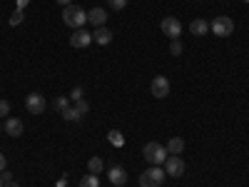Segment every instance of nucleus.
<instances>
[{
    "instance_id": "nucleus-7",
    "label": "nucleus",
    "mask_w": 249,
    "mask_h": 187,
    "mask_svg": "<svg viewBox=\"0 0 249 187\" xmlns=\"http://www.w3.org/2000/svg\"><path fill=\"white\" fill-rule=\"evenodd\" d=\"M25 108H28L30 115H43L45 112V97L40 95V93H30L25 97Z\"/></svg>"
},
{
    "instance_id": "nucleus-20",
    "label": "nucleus",
    "mask_w": 249,
    "mask_h": 187,
    "mask_svg": "<svg viewBox=\"0 0 249 187\" xmlns=\"http://www.w3.org/2000/svg\"><path fill=\"white\" fill-rule=\"evenodd\" d=\"M60 115H62V117H65V120H68V122H77V120H80V117H82V115H80V112H77V110H75V108H68V110H65V112H60Z\"/></svg>"
},
{
    "instance_id": "nucleus-1",
    "label": "nucleus",
    "mask_w": 249,
    "mask_h": 187,
    "mask_svg": "<svg viewBox=\"0 0 249 187\" xmlns=\"http://www.w3.org/2000/svg\"><path fill=\"white\" fill-rule=\"evenodd\" d=\"M62 20H65V25L72 28V30H80L82 25L88 23V13L77 8V5H68L65 10H62Z\"/></svg>"
},
{
    "instance_id": "nucleus-31",
    "label": "nucleus",
    "mask_w": 249,
    "mask_h": 187,
    "mask_svg": "<svg viewBox=\"0 0 249 187\" xmlns=\"http://www.w3.org/2000/svg\"><path fill=\"white\" fill-rule=\"evenodd\" d=\"M3 187H20V185H15V182H8V185H3Z\"/></svg>"
},
{
    "instance_id": "nucleus-6",
    "label": "nucleus",
    "mask_w": 249,
    "mask_h": 187,
    "mask_svg": "<svg viewBox=\"0 0 249 187\" xmlns=\"http://www.w3.org/2000/svg\"><path fill=\"white\" fill-rule=\"evenodd\" d=\"M164 172H167L170 177H182L184 175V160L179 155H170L167 160H164Z\"/></svg>"
},
{
    "instance_id": "nucleus-18",
    "label": "nucleus",
    "mask_w": 249,
    "mask_h": 187,
    "mask_svg": "<svg viewBox=\"0 0 249 187\" xmlns=\"http://www.w3.org/2000/svg\"><path fill=\"white\" fill-rule=\"evenodd\" d=\"M107 140L115 145V148H122V145H124V137H122L120 130H110V132H107Z\"/></svg>"
},
{
    "instance_id": "nucleus-23",
    "label": "nucleus",
    "mask_w": 249,
    "mask_h": 187,
    "mask_svg": "<svg viewBox=\"0 0 249 187\" xmlns=\"http://www.w3.org/2000/svg\"><path fill=\"white\" fill-rule=\"evenodd\" d=\"M23 20V8H15V13L10 15V25H18Z\"/></svg>"
},
{
    "instance_id": "nucleus-16",
    "label": "nucleus",
    "mask_w": 249,
    "mask_h": 187,
    "mask_svg": "<svg viewBox=\"0 0 249 187\" xmlns=\"http://www.w3.org/2000/svg\"><path fill=\"white\" fill-rule=\"evenodd\" d=\"M53 108H55L57 112H65V110L70 108V97H68V95H60V97H55V100H53Z\"/></svg>"
},
{
    "instance_id": "nucleus-5",
    "label": "nucleus",
    "mask_w": 249,
    "mask_h": 187,
    "mask_svg": "<svg viewBox=\"0 0 249 187\" xmlns=\"http://www.w3.org/2000/svg\"><path fill=\"white\" fill-rule=\"evenodd\" d=\"M160 28H162V33H164V35L172 37V40H177V37L182 35V23H179V20H177L175 15H167V18H164L162 23H160Z\"/></svg>"
},
{
    "instance_id": "nucleus-29",
    "label": "nucleus",
    "mask_w": 249,
    "mask_h": 187,
    "mask_svg": "<svg viewBox=\"0 0 249 187\" xmlns=\"http://www.w3.org/2000/svg\"><path fill=\"white\" fill-rule=\"evenodd\" d=\"M55 3H60L62 8H68V5H70V0H55Z\"/></svg>"
},
{
    "instance_id": "nucleus-30",
    "label": "nucleus",
    "mask_w": 249,
    "mask_h": 187,
    "mask_svg": "<svg viewBox=\"0 0 249 187\" xmlns=\"http://www.w3.org/2000/svg\"><path fill=\"white\" fill-rule=\"evenodd\" d=\"M23 5H28V0H18V8H23Z\"/></svg>"
},
{
    "instance_id": "nucleus-9",
    "label": "nucleus",
    "mask_w": 249,
    "mask_h": 187,
    "mask_svg": "<svg viewBox=\"0 0 249 187\" xmlns=\"http://www.w3.org/2000/svg\"><path fill=\"white\" fill-rule=\"evenodd\" d=\"M90 43H92V33H88V30H75L70 35V45L72 48H88Z\"/></svg>"
},
{
    "instance_id": "nucleus-4",
    "label": "nucleus",
    "mask_w": 249,
    "mask_h": 187,
    "mask_svg": "<svg viewBox=\"0 0 249 187\" xmlns=\"http://www.w3.org/2000/svg\"><path fill=\"white\" fill-rule=\"evenodd\" d=\"M210 30L219 37H230L234 33V23H232V18H227V15H217L210 23Z\"/></svg>"
},
{
    "instance_id": "nucleus-15",
    "label": "nucleus",
    "mask_w": 249,
    "mask_h": 187,
    "mask_svg": "<svg viewBox=\"0 0 249 187\" xmlns=\"http://www.w3.org/2000/svg\"><path fill=\"white\" fill-rule=\"evenodd\" d=\"M164 148H167V155H182L184 152V140L182 137H172Z\"/></svg>"
},
{
    "instance_id": "nucleus-12",
    "label": "nucleus",
    "mask_w": 249,
    "mask_h": 187,
    "mask_svg": "<svg viewBox=\"0 0 249 187\" xmlns=\"http://www.w3.org/2000/svg\"><path fill=\"white\" fill-rule=\"evenodd\" d=\"M92 43H97V45H110L112 43V33L102 25V28H97L95 33H92Z\"/></svg>"
},
{
    "instance_id": "nucleus-8",
    "label": "nucleus",
    "mask_w": 249,
    "mask_h": 187,
    "mask_svg": "<svg viewBox=\"0 0 249 187\" xmlns=\"http://www.w3.org/2000/svg\"><path fill=\"white\" fill-rule=\"evenodd\" d=\"M150 93H152V97H157V100L167 97V95H170V80L164 77V75H157V77L152 80V85H150Z\"/></svg>"
},
{
    "instance_id": "nucleus-10",
    "label": "nucleus",
    "mask_w": 249,
    "mask_h": 187,
    "mask_svg": "<svg viewBox=\"0 0 249 187\" xmlns=\"http://www.w3.org/2000/svg\"><path fill=\"white\" fill-rule=\"evenodd\" d=\"M107 180H110L115 187H122L124 182H127V172H124L120 165H112V168L107 170Z\"/></svg>"
},
{
    "instance_id": "nucleus-27",
    "label": "nucleus",
    "mask_w": 249,
    "mask_h": 187,
    "mask_svg": "<svg viewBox=\"0 0 249 187\" xmlns=\"http://www.w3.org/2000/svg\"><path fill=\"white\" fill-rule=\"evenodd\" d=\"M0 180H3V185H8V182H13V175L5 170V172H0Z\"/></svg>"
},
{
    "instance_id": "nucleus-22",
    "label": "nucleus",
    "mask_w": 249,
    "mask_h": 187,
    "mask_svg": "<svg viewBox=\"0 0 249 187\" xmlns=\"http://www.w3.org/2000/svg\"><path fill=\"white\" fill-rule=\"evenodd\" d=\"M75 110H77L80 115H88V110H90V105H88V102H85V100H77V102H75Z\"/></svg>"
},
{
    "instance_id": "nucleus-33",
    "label": "nucleus",
    "mask_w": 249,
    "mask_h": 187,
    "mask_svg": "<svg viewBox=\"0 0 249 187\" xmlns=\"http://www.w3.org/2000/svg\"><path fill=\"white\" fill-rule=\"evenodd\" d=\"M0 130H3V125H0Z\"/></svg>"
},
{
    "instance_id": "nucleus-11",
    "label": "nucleus",
    "mask_w": 249,
    "mask_h": 187,
    "mask_svg": "<svg viewBox=\"0 0 249 187\" xmlns=\"http://www.w3.org/2000/svg\"><path fill=\"white\" fill-rule=\"evenodd\" d=\"M23 120H18V117H8L5 120V135H10V137H20L23 135Z\"/></svg>"
},
{
    "instance_id": "nucleus-14",
    "label": "nucleus",
    "mask_w": 249,
    "mask_h": 187,
    "mask_svg": "<svg viewBox=\"0 0 249 187\" xmlns=\"http://www.w3.org/2000/svg\"><path fill=\"white\" fill-rule=\"evenodd\" d=\"M207 30H210V23H207L204 18H195L192 23H190V33L197 35V37H199V35H207Z\"/></svg>"
},
{
    "instance_id": "nucleus-25",
    "label": "nucleus",
    "mask_w": 249,
    "mask_h": 187,
    "mask_svg": "<svg viewBox=\"0 0 249 187\" xmlns=\"http://www.w3.org/2000/svg\"><path fill=\"white\" fill-rule=\"evenodd\" d=\"M10 112V102L8 100H0V117H5Z\"/></svg>"
},
{
    "instance_id": "nucleus-32",
    "label": "nucleus",
    "mask_w": 249,
    "mask_h": 187,
    "mask_svg": "<svg viewBox=\"0 0 249 187\" xmlns=\"http://www.w3.org/2000/svg\"><path fill=\"white\" fill-rule=\"evenodd\" d=\"M0 187H3V180H0Z\"/></svg>"
},
{
    "instance_id": "nucleus-19",
    "label": "nucleus",
    "mask_w": 249,
    "mask_h": 187,
    "mask_svg": "<svg viewBox=\"0 0 249 187\" xmlns=\"http://www.w3.org/2000/svg\"><path fill=\"white\" fill-rule=\"evenodd\" d=\"M80 187H100V177L97 175H85L80 180Z\"/></svg>"
},
{
    "instance_id": "nucleus-17",
    "label": "nucleus",
    "mask_w": 249,
    "mask_h": 187,
    "mask_svg": "<svg viewBox=\"0 0 249 187\" xmlns=\"http://www.w3.org/2000/svg\"><path fill=\"white\" fill-rule=\"evenodd\" d=\"M88 170H90V175H100L102 170H105V165H102V160H100V157H90Z\"/></svg>"
},
{
    "instance_id": "nucleus-26",
    "label": "nucleus",
    "mask_w": 249,
    "mask_h": 187,
    "mask_svg": "<svg viewBox=\"0 0 249 187\" xmlns=\"http://www.w3.org/2000/svg\"><path fill=\"white\" fill-rule=\"evenodd\" d=\"M70 100H85V97H82V88H72V93H70Z\"/></svg>"
},
{
    "instance_id": "nucleus-3",
    "label": "nucleus",
    "mask_w": 249,
    "mask_h": 187,
    "mask_svg": "<svg viewBox=\"0 0 249 187\" xmlns=\"http://www.w3.org/2000/svg\"><path fill=\"white\" fill-rule=\"evenodd\" d=\"M162 182H164V170H160L157 165H152L140 175V187H160Z\"/></svg>"
},
{
    "instance_id": "nucleus-28",
    "label": "nucleus",
    "mask_w": 249,
    "mask_h": 187,
    "mask_svg": "<svg viewBox=\"0 0 249 187\" xmlns=\"http://www.w3.org/2000/svg\"><path fill=\"white\" fill-rule=\"evenodd\" d=\"M0 172H5V155L0 152Z\"/></svg>"
},
{
    "instance_id": "nucleus-13",
    "label": "nucleus",
    "mask_w": 249,
    "mask_h": 187,
    "mask_svg": "<svg viewBox=\"0 0 249 187\" xmlns=\"http://www.w3.org/2000/svg\"><path fill=\"white\" fill-rule=\"evenodd\" d=\"M105 20H107V15H105V10H102V8H92L88 13V23H92L95 28H102V25H105Z\"/></svg>"
},
{
    "instance_id": "nucleus-2",
    "label": "nucleus",
    "mask_w": 249,
    "mask_h": 187,
    "mask_svg": "<svg viewBox=\"0 0 249 187\" xmlns=\"http://www.w3.org/2000/svg\"><path fill=\"white\" fill-rule=\"evenodd\" d=\"M142 155H144V160H147L150 165H164V160H167V148L164 145H160V142H147L144 145V150H142Z\"/></svg>"
},
{
    "instance_id": "nucleus-24",
    "label": "nucleus",
    "mask_w": 249,
    "mask_h": 187,
    "mask_svg": "<svg viewBox=\"0 0 249 187\" xmlns=\"http://www.w3.org/2000/svg\"><path fill=\"white\" fill-rule=\"evenodd\" d=\"M170 53L172 55H182V43H179V40H172V43H170Z\"/></svg>"
},
{
    "instance_id": "nucleus-21",
    "label": "nucleus",
    "mask_w": 249,
    "mask_h": 187,
    "mask_svg": "<svg viewBox=\"0 0 249 187\" xmlns=\"http://www.w3.org/2000/svg\"><path fill=\"white\" fill-rule=\"evenodd\" d=\"M107 5L112 10H124V8H127V0H107Z\"/></svg>"
}]
</instances>
